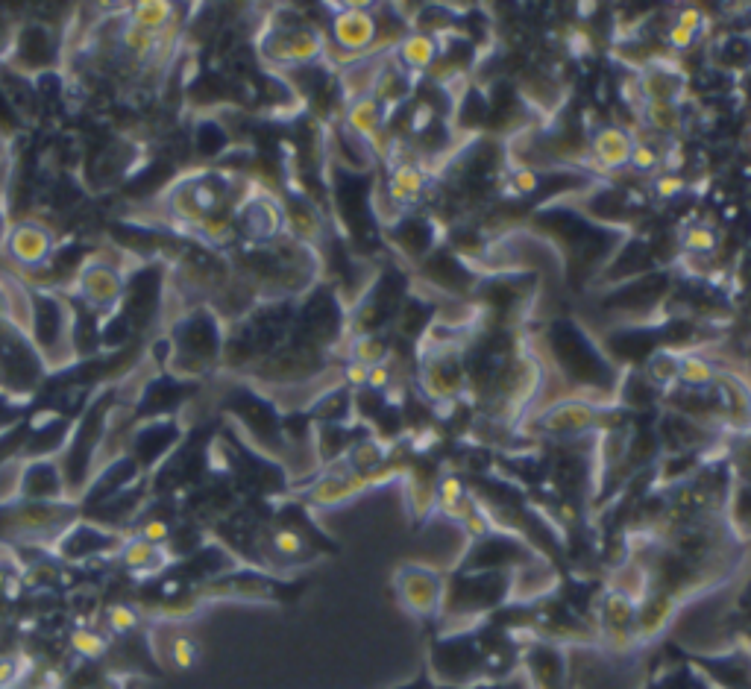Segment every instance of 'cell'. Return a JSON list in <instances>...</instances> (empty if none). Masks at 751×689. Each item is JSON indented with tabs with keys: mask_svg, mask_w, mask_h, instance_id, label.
Listing matches in <instances>:
<instances>
[{
	"mask_svg": "<svg viewBox=\"0 0 751 689\" xmlns=\"http://www.w3.org/2000/svg\"><path fill=\"white\" fill-rule=\"evenodd\" d=\"M376 30H379L376 18H373L370 12L358 9V6L344 9V12L335 15V21H332L335 44H338L341 50H350V53L367 50L370 44L376 42Z\"/></svg>",
	"mask_w": 751,
	"mask_h": 689,
	"instance_id": "6da1fadb",
	"label": "cell"
},
{
	"mask_svg": "<svg viewBox=\"0 0 751 689\" xmlns=\"http://www.w3.org/2000/svg\"><path fill=\"white\" fill-rule=\"evenodd\" d=\"M634 138L619 127H602V130L593 135V162L602 168V171H619L631 162V153H634Z\"/></svg>",
	"mask_w": 751,
	"mask_h": 689,
	"instance_id": "7a4b0ae2",
	"label": "cell"
},
{
	"mask_svg": "<svg viewBox=\"0 0 751 689\" xmlns=\"http://www.w3.org/2000/svg\"><path fill=\"white\" fill-rule=\"evenodd\" d=\"M9 250L18 264L24 267H39L50 261V253H53V235L42 229V226H33V223H24L12 232L9 238Z\"/></svg>",
	"mask_w": 751,
	"mask_h": 689,
	"instance_id": "3957f363",
	"label": "cell"
},
{
	"mask_svg": "<svg viewBox=\"0 0 751 689\" xmlns=\"http://www.w3.org/2000/svg\"><path fill=\"white\" fill-rule=\"evenodd\" d=\"M270 50L285 65H306L320 56L323 44L311 27H297V30H288V33H279L276 39H270Z\"/></svg>",
	"mask_w": 751,
	"mask_h": 689,
	"instance_id": "277c9868",
	"label": "cell"
},
{
	"mask_svg": "<svg viewBox=\"0 0 751 689\" xmlns=\"http://www.w3.org/2000/svg\"><path fill=\"white\" fill-rule=\"evenodd\" d=\"M80 288L94 308H106L121 297V276L109 264H89L80 276Z\"/></svg>",
	"mask_w": 751,
	"mask_h": 689,
	"instance_id": "5b68a950",
	"label": "cell"
},
{
	"mask_svg": "<svg viewBox=\"0 0 751 689\" xmlns=\"http://www.w3.org/2000/svg\"><path fill=\"white\" fill-rule=\"evenodd\" d=\"M593 423H596L593 408L584 405V402H575V399L555 405V408L543 417V429L558 431V434H573V431L590 429Z\"/></svg>",
	"mask_w": 751,
	"mask_h": 689,
	"instance_id": "8992f818",
	"label": "cell"
},
{
	"mask_svg": "<svg viewBox=\"0 0 751 689\" xmlns=\"http://www.w3.org/2000/svg\"><path fill=\"white\" fill-rule=\"evenodd\" d=\"M426 191V173L420 165L414 162H399L391 171V179H388V194L397 206H408L414 203L420 194Z\"/></svg>",
	"mask_w": 751,
	"mask_h": 689,
	"instance_id": "52a82bcc",
	"label": "cell"
},
{
	"mask_svg": "<svg viewBox=\"0 0 751 689\" xmlns=\"http://www.w3.org/2000/svg\"><path fill=\"white\" fill-rule=\"evenodd\" d=\"M399 59L405 71H429L438 59V42L426 33H411L399 44Z\"/></svg>",
	"mask_w": 751,
	"mask_h": 689,
	"instance_id": "ba28073f",
	"label": "cell"
},
{
	"mask_svg": "<svg viewBox=\"0 0 751 689\" xmlns=\"http://www.w3.org/2000/svg\"><path fill=\"white\" fill-rule=\"evenodd\" d=\"M282 212L279 206H273L270 200H256L250 203V209L244 212V229L250 238H276L279 229H282Z\"/></svg>",
	"mask_w": 751,
	"mask_h": 689,
	"instance_id": "9c48e42d",
	"label": "cell"
},
{
	"mask_svg": "<svg viewBox=\"0 0 751 689\" xmlns=\"http://www.w3.org/2000/svg\"><path fill=\"white\" fill-rule=\"evenodd\" d=\"M347 124H350V130H353L358 138L373 141V138L379 135V130H382V124H385L382 109H379V100H376L373 94L358 97L353 103V109L347 112Z\"/></svg>",
	"mask_w": 751,
	"mask_h": 689,
	"instance_id": "30bf717a",
	"label": "cell"
},
{
	"mask_svg": "<svg viewBox=\"0 0 751 689\" xmlns=\"http://www.w3.org/2000/svg\"><path fill=\"white\" fill-rule=\"evenodd\" d=\"M719 379L713 361H707L705 355H681V364H678V382H684L687 388L699 390L710 388L713 382Z\"/></svg>",
	"mask_w": 751,
	"mask_h": 689,
	"instance_id": "8fae6325",
	"label": "cell"
},
{
	"mask_svg": "<svg viewBox=\"0 0 751 689\" xmlns=\"http://www.w3.org/2000/svg\"><path fill=\"white\" fill-rule=\"evenodd\" d=\"M640 115H643V121L652 130L661 132V135H675V132L681 130V124H684L681 109H678L675 100H669V103H646V109Z\"/></svg>",
	"mask_w": 751,
	"mask_h": 689,
	"instance_id": "7c38bea8",
	"label": "cell"
},
{
	"mask_svg": "<svg viewBox=\"0 0 751 689\" xmlns=\"http://www.w3.org/2000/svg\"><path fill=\"white\" fill-rule=\"evenodd\" d=\"M130 24L138 30H147V33H162L171 24V6L168 3H138Z\"/></svg>",
	"mask_w": 751,
	"mask_h": 689,
	"instance_id": "4fadbf2b",
	"label": "cell"
},
{
	"mask_svg": "<svg viewBox=\"0 0 751 689\" xmlns=\"http://www.w3.org/2000/svg\"><path fill=\"white\" fill-rule=\"evenodd\" d=\"M678 364H681V358H678V355L658 352V355L649 361V379H652V382H658L661 388H669L672 382H678Z\"/></svg>",
	"mask_w": 751,
	"mask_h": 689,
	"instance_id": "5bb4252c",
	"label": "cell"
},
{
	"mask_svg": "<svg viewBox=\"0 0 751 689\" xmlns=\"http://www.w3.org/2000/svg\"><path fill=\"white\" fill-rule=\"evenodd\" d=\"M159 558H162V549L153 543H144V540H133L124 552V563L130 569H153Z\"/></svg>",
	"mask_w": 751,
	"mask_h": 689,
	"instance_id": "9a60e30c",
	"label": "cell"
},
{
	"mask_svg": "<svg viewBox=\"0 0 751 689\" xmlns=\"http://www.w3.org/2000/svg\"><path fill=\"white\" fill-rule=\"evenodd\" d=\"M719 238L710 226H690L684 232V250L693 253V256H710L716 250Z\"/></svg>",
	"mask_w": 751,
	"mask_h": 689,
	"instance_id": "2e32d148",
	"label": "cell"
},
{
	"mask_svg": "<svg viewBox=\"0 0 751 689\" xmlns=\"http://www.w3.org/2000/svg\"><path fill=\"white\" fill-rule=\"evenodd\" d=\"M388 355V346L382 344L379 338H373V335H364V338H358V344L353 346V361H361V364H367V367H379V361Z\"/></svg>",
	"mask_w": 751,
	"mask_h": 689,
	"instance_id": "e0dca14e",
	"label": "cell"
},
{
	"mask_svg": "<svg viewBox=\"0 0 751 689\" xmlns=\"http://www.w3.org/2000/svg\"><path fill=\"white\" fill-rule=\"evenodd\" d=\"M628 165L637 173H655L663 165V159L658 156V150H655L652 144L640 141V144H634V153H631V162H628Z\"/></svg>",
	"mask_w": 751,
	"mask_h": 689,
	"instance_id": "ac0fdd59",
	"label": "cell"
},
{
	"mask_svg": "<svg viewBox=\"0 0 751 689\" xmlns=\"http://www.w3.org/2000/svg\"><path fill=\"white\" fill-rule=\"evenodd\" d=\"M171 657H174V663H177L179 669H191L197 663V657H200V648H197L194 640H188V637H177Z\"/></svg>",
	"mask_w": 751,
	"mask_h": 689,
	"instance_id": "d6986e66",
	"label": "cell"
},
{
	"mask_svg": "<svg viewBox=\"0 0 751 689\" xmlns=\"http://www.w3.org/2000/svg\"><path fill=\"white\" fill-rule=\"evenodd\" d=\"M109 625H112V631L127 634V631H133L135 625H138V613H135L133 607H127V604H118V607L109 610Z\"/></svg>",
	"mask_w": 751,
	"mask_h": 689,
	"instance_id": "ffe728a7",
	"label": "cell"
},
{
	"mask_svg": "<svg viewBox=\"0 0 751 689\" xmlns=\"http://www.w3.org/2000/svg\"><path fill=\"white\" fill-rule=\"evenodd\" d=\"M71 643H74V648H77L83 657H97V654H103V648H106V640H103L100 634H91V631H77Z\"/></svg>",
	"mask_w": 751,
	"mask_h": 689,
	"instance_id": "44dd1931",
	"label": "cell"
},
{
	"mask_svg": "<svg viewBox=\"0 0 751 689\" xmlns=\"http://www.w3.org/2000/svg\"><path fill=\"white\" fill-rule=\"evenodd\" d=\"M684 191V179L678 173H663L655 179V197L658 200H675Z\"/></svg>",
	"mask_w": 751,
	"mask_h": 689,
	"instance_id": "7402d4cb",
	"label": "cell"
},
{
	"mask_svg": "<svg viewBox=\"0 0 751 689\" xmlns=\"http://www.w3.org/2000/svg\"><path fill=\"white\" fill-rule=\"evenodd\" d=\"M666 44H669L672 50H690V47L696 44V33H690L687 27H681V24L672 21V27L666 30Z\"/></svg>",
	"mask_w": 751,
	"mask_h": 689,
	"instance_id": "603a6c76",
	"label": "cell"
},
{
	"mask_svg": "<svg viewBox=\"0 0 751 689\" xmlns=\"http://www.w3.org/2000/svg\"><path fill=\"white\" fill-rule=\"evenodd\" d=\"M165 537H168V525H165L162 519H150V522H144L141 531H138V540L153 543V546L165 543Z\"/></svg>",
	"mask_w": 751,
	"mask_h": 689,
	"instance_id": "cb8c5ba5",
	"label": "cell"
},
{
	"mask_svg": "<svg viewBox=\"0 0 751 689\" xmlns=\"http://www.w3.org/2000/svg\"><path fill=\"white\" fill-rule=\"evenodd\" d=\"M21 663H27V660H21V657H3L0 660V689L12 687L21 678Z\"/></svg>",
	"mask_w": 751,
	"mask_h": 689,
	"instance_id": "d4e9b609",
	"label": "cell"
},
{
	"mask_svg": "<svg viewBox=\"0 0 751 689\" xmlns=\"http://www.w3.org/2000/svg\"><path fill=\"white\" fill-rule=\"evenodd\" d=\"M273 546H276L279 552H285V555H294V552H300V537L291 534V531H279V534L273 537Z\"/></svg>",
	"mask_w": 751,
	"mask_h": 689,
	"instance_id": "484cf974",
	"label": "cell"
},
{
	"mask_svg": "<svg viewBox=\"0 0 751 689\" xmlns=\"http://www.w3.org/2000/svg\"><path fill=\"white\" fill-rule=\"evenodd\" d=\"M511 185H514L517 191L526 194V191H534V188H537V176H534L529 168H520V171L514 173V182H511Z\"/></svg>",
	"mask_w": 751,
	"mask_h": 689,
	"instance_id": "4316f807",
	"label": "cell"
}]
</instances>
